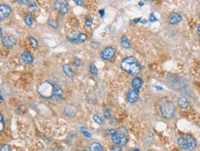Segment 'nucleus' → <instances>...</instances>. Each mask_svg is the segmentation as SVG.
<instances>
[{
    "label": "nucleus",
    "mask_w": 200,
    "mask_h": 151,
    "mask_svg": "<svg viewBox=\"0 0 200 151\" xmlns=\"http://www.w3.org/2000/svg\"><path fill=\"white\" fill-rule=\"evenodd\" d=\"M120 67L124 72H126L131 76H137L141 72L140 64L133 56H128L123 59L120 63Z\"/></svg>",
    "instance_id": "f257e3e1"
},
{
    "label": "nucleus",
    "mask_w": 200,
    "mask_h": 151,
    "mask_svg": "<svg viewBox=\"0 0 200 151\" xmlns=\"http://www.w3.org/2000/svg\"><path fill=\"white\" fill-rule=\"evenodd\" d=\"M159 111H161L162 116L165 119H170L173 116L175 112V107L172 100L167 98H162L159 100Z\"/></svg>",
    "instance_id": "f03ea898"
},
{
    "label": "nucleus",
    "mask_w": 200,
    "mask_h": 151,
    "mask_svg": "<svg viewBox=\"0 0 200 151\" xmlns=\"http://www.w3.org/2000/svg\"><path fill=\"white\" fill-rule=\"evenodd\" d=\"M54 87H56V84H53L49 81H45L40 85L37 90H38V93L41 95L42 97L45 98V99H49V98L53 99Z\"/></svg>",
    "instance_id": "7ed1b4c3"
},
{
    "label": "nucleus",
    "mask_w": 200,
    "mask_h": 151,
    "mask_svg": "<svg viewBox=\"0 0 200 151\" xmlns=\"http://www.w3.org/2000/svg\"><path fill=\"white\" fill-rule=\"evenodd\" d=\"M53 8L61 15H66L69 10V6L66 0H56L54 2Z\"/></svg>",
    "instance_id": "20e7f679"
},
{
    "label": "nucleus",
    "mask_w": 200,
    "mask_h": 151,
    "mask_svg": "<svg viewBox=\"0 0 200 151\" xmlns=\"http://www.w3.org/2000/svg\"><path fill=\"white\" fill-rule=\"evenodd\" d=\"M115 54H116L115 48L113 46H107L101 52V57L103 60L109 61V60H111L115 55Z\"/></svg>",
    "instance_id": "39448f33"
},
{
    "label": "nucleus",
    "mask_w": 200,
    "mask_h": 151,
    "mask_svg": "<svg viewBox=\"0 0 200 151\" xmlns=\"http://www.w3.org/2000/svg\"><path fill=\"white\" fill-rule=\"evenodd\" d=\"M2 44L4 47L8 49L14 48L17 44V39L11 35H8V36L2 37Z\"/></svg>",
    "instance_id": "423d86ee"
},
{
    "label": "nucleus",
    "mask_w": 200,
    "mask_h": 151,
    "mask_svg": "<svg viewBox=\"0 0 200 151\" xmlns=\"http://www.w3.org/2000/svg\"><path fill=\"white\" fill-rule=\"evenodd\" d=\"M115 132L121 140V146H126L128 140V132L126 128L124 126H120L117 130H115Z\"/></svg>",
    "instance_id": "0eeeda50"
},
{
    "label": "nucleus",
    "mask_w": 200,
    "mask_h": 151,
    "mask_svg": "<svg viewBox=\"0 0 200 151\" xmlns=\"http://www.w3.org/2000/svg\"><path fill=\"white\" fill-rule=\"evenodd\" d=\"M138 97H139L138 90L134 89H131V90H129V91L127 92V94H126V100H127V102H130V103H135L136 102H137Z\"/></svg>",
    "instance_id": "6e6552de"
},
{
    "label": "nucleus",
    "mask_w": 200,
    "mask_h": 151,
    "mask_svg": "<svg viewBox=\"0 0 200 151\" xmlns=\"http://www.w3.org/2000/svg\"><path fill=\"white\" fill-rule=\"evenodd\" d=\"M182 19H183V18L181 16V14H179L178 12H173L169 16L168 22H169V24H171V25H176V24L181 22Z\"/></svg>",
    "instance_id": "1a4fd4ad"
},
{
    "label": "nucleus",
    "mask_w": 200,
    "mask_h": 151,
    "mask_svg": "<svg viewBox=\"0 0 200 151\" xmlns=\"http://www.w3.org/2000/svg\"><path fill=\"white\" fill-rule=\"evenodd\" d=\"M11 13V8L8 5H1L0 6V18L1 19H4L8 18Z\"/></svg>",
    "instance_id": "9d476101"
},
{
    "label": "nucleus",
    "mask_w": 200,
    "mask_h": 151,
    "mask_svg": "<svg viewBox=\"0 0 200 151\" xmlns=\"http://www.w3.org/2000/svg\"><path fill=\"white\" fill-rule=\"evenodd\" d=\"M186 150H194L197 147V142L191 135H186Z\"/></svg>",
    "instance_id": "9b49d317"
},
{
    "label": "nucleus",
    "mask_w": 200,
    "mask_h": 151,
    "mask_svg": "<svg viewBox=\"0 0 200 151\" xmlns=\"http://www.w3.org/2000/svg\"><path fill=\"white\" fill-rule=\"evenodd\" d=\"M21 61L24 63V64H27V65H30V64H32L33 62V56H32V54L31 53H29V52H24L21 54Z\"/></svg>",
    "instance_id": "f8f14e48"
},
{
    "label": "nucleus",
    "mask_w": 200,
    "mask_h": 151,
    "mask_svg": "<svg viewBox=\"0 0 200 151\" xmlns=\"http://www.w3.org/2000/svg\"><path fill=\"white\" fill-rule=\"evenodd\" d=\"M77 112H78L77 107L74 106L72 104H68L66 106V108H65V113H66V114L69 117L74 116V115L77 113Z\"/></svg>",
    "instance_id": "ddd939ff"
},
{
    "label": "nucleus",
    "mask_w": 200,
    "mask_h": 151,
    "mask_svg": "<svg viewBox=\"0 0 200 151\" xmlns=\"http://www.w3.org/2000/svg\"><path fill=\"white\" fill-rule=\"evenodd\" d=\"M63 95V89L60 85L56 84V87H54V95H53V99H56L59 100L62 98Z\"/></svg>",
    "instance_id": "4468645a"
},
{
    "label": "nucleus",
    "mask_w": 200,
    "mask_h": 151,
    "mask_svg": "<svg viewBox=\"0 0 200 151\" xmlns=\"http://www.w3.org/2000/svg\"><path fill=\"white\" fill-rule=\"evenodd\" d=\"M131 85H132V88L134 89L139 90V89H140L142 87V85H143V80L140 78H135L132 79Z\"/></svg>",
    "instance_id": "2eb2a0df"
},
{
    "label": "nucleus",
    "mask_w": 200,
    "mask_h": 151,
    "mask_svg": "<svg viewBox=\"0 0 200 151\" xmlns=\"http://www.w3.org/2000/svg\"><path fill=\"white\" fill-rule=\"evenodd\" d=\"M63 70H64V72L66 73V75L67 76L68 78H74L75 73H74V71H73V69H72L70 65H68V64L64 65H63Z\"/></svg>",
    "instance_id": "dca6fc26"
},
{
    "label": "nucleus",
    "mask_w": 200,
    "mask_h": 151,
    "mask_svg": "<svg viewBox=\"0 0 200 151\" xmlns=\"http://www.w3.org/2000/svg\"><path fill=\"white\" fill-rule=\"evenodd\" d=\"M120 43H121V46L124 49H130L131 48V43L128 41V39L126 36H122L121 40H120Z\"/></svg>",
    "instance_id": "f3484780"
},
{
    "label": "nucleus",
    "mask_w": 200,
    "mask_h": 151,
    "mask_svg": "<svg viewBox=\"0 0 200 151\" xmlns=\"http://www.w3.org/2000/svg\"><path fill=\"white\" fill-rule=\"evenodd\" d=\"M178 104L182 109H186L189 106L188 100L186 97H180L178 100Z\"/></svg>",
    "instance_id": "a211bd4d"
},
{
    "label": "nucleus",
    "mask_w": 200,
    "mask_h": 151,
    "mask_svg": "<svg viewBox=\"0 0 200 151\" xmlns=\"http://www.w3.org/2000/svg\"><path fill=\"white\" fill-rule=\"evenodd\" d=\"M177 144L181 148L186 149V135H183V137H179L177 139Z\"/></svg>",
    "instance_id": "6ab92c4d"
},
{
    "label": "nucleus",
    "mask_w": 200,
    "mask_h": 151,
    "mask_svg": "<svg viewBox=\"0 0 200 151\" xmlns=\"http://www.w3.org/2000/svg\"><path fill=\"white\" fill-rule=\"evenodd\" d=\"M32 22H33V19H32V14L31 13H27L26 15H25V17H24V23L26 24L28 27H32Z\"/></svg>",
    "instance_id": "aec40b11"
},
{
    "label": "nucleus",
    "mask_w": 200,
    "mask_h": 151,
    "mask_svg": "<svg viewBox=\"0 0 200 151\" xmlns=\"http://www.w3.org/2000/svg\"><path fill=\"white\" fill-rule=\"evenodd\" d=\"M89 149L91 151H103V148L102 145L99 143H92L89 146Z\"/></svg>",
    "instance_id": "412c9836"
},
{
    "label": "nucleus",
    "mask_w": 200,
    "mask_h": 151,
    "mask_svg": "<svg viewBox=\"0 0 200 151\" xmlns=\"http://www.w3.org/2000/svg\"><path fill=\"white\" fill-rule=\"evenodd\" d=\"M28 39H29L30 43H31V45H32V48H37V47H38L39 43H38V41H37V40H36L35 38L32 37V36H28Z\"/></svg>",
    "instance_id": "4be33fe9"
},
{
    "label": "nucleus",
    "mask_w": 200,
    "mask_h": 151,
    "mask_svg": "<svg viewBox=\"0 0 200 151\" xmlns=\"http://www.w3.org/2000/svg\"><path fill=\"white\" fill-rule=\"evenodd\" d=\"M37 3L36 2H34V1H32V2H30L29 5H28V10L30 12H33V11H35L36 9H37Z\"/></svg>",
    "instance_id": "5701e85b"
},
{
    "label": "nucleus",
    "mask_w": 200,
    "mask_h": 151,
    "mask_svg": "<svg viewBox=\"0 0 200 151\" xmlns=\"http://www.w3.org/2000/svg\"><path fill=\"white\" fill-rule=\"evenodd\" d=\"M86 41H87V35L85 33L79 32L78 35V43H85Z\"/></svg>",
    "instance_id": "b1692460"
},
{
    "label": "nucleus",
    "mask_w": 200,
    "mask_h": 151,
    "mask_svg": "<svg viewBox=\"0 0 200 151\" xmlns=\"http://www.w3.org/2000/svg\"><path fill=\"white\" fill-rule=\"evenodd\" d=\"M48 25H49V26H51L52 28H54V29H57L59 27L58 22L56 21H54V19H50V21H48Z\"/></svg>",
    "instance_id": "393cba45"
},
{
    "label": "nucleus",
    "mask_w": 200,
    "mask_h": 151,
    "mask_svg": "<svg viewBox=\"0 0 200 151\" xmlns=\"http://www.w3.org/2000/svg\"><path fill=\"white\" fill-rule=\"evenodd\" d=\"M89 70H91V73L93 75L98 74V69L96 67V65H93V64H91V65H89Z\"/></svg>",
    "instance_id": "a878e982"
},
{
    "label": "nucleus",
    "mask_w": 200,
    "mask_h": 151,
    "mask_svg": "<svg viewBox=\"0 0 200 151\" xmlns=\"http://www.w3.org/2000/svg\"><path fill=\"white\" fill-rule=\"evenodd\" d=\"M103 114L105 118H111L112 117V111L110 109H105L103 111Z\"/></svg>",
    "instance_id": "bb28decb"
},
{
    "label": "nucleus",
    "mask_w": 200,
    "mask_h": 151,
    "mask_svg": "<svg viewBox=\"0 0 200 151\" xmlns=\"http://www.w3.org/2000/svg\"><path fill=\"white\" fill-rule=\"evenodd\" d=\"M80 130H81V132H82L83 135H85V137H89V138H91V137H92L91 134L89 133V132H88V130H87V129H85L84 127H81V128H80Z\"/></svg>",
    "instance_id": "cd10ccee"
},
{
    "label": "nucleus",
    "mask_w": 200,
    "mask_h": 151,
    "mask_svg": "<svg viewBox=\"0 0 200 151\" xmlns=\"http://www.w3.org/2000/svg\"><path fill=\"white\" fill-rule=\"evenodd\" d=\"M93 120H94V122L97 123L98 124H103V121L100 118L98 115H93Z\"/></svg>",
    "instance_id": "c85d7f7f"
},
{
    "label": "nucleus",
    "mask_w": 200,
    "mask_h": 151,
    "mask_svg": "<svg viewBox=\"0 0 200 151\" xmlns=\"http://www.w3.org/2000/svg\"><path fill=\"white\" fill-rule=\"evenodd\" d=\"M100 43L99 42H96V41H92L91 43V46L92 47V48H94V49H97V48H99V46H100Z\"/></svg>",
    "instance_id": "c756f323"
},
{
    "label": "nucleus",
    "mask_w": 200,
    "mask_h": 151,
    "mask_svg": "<svg viewBox=\"0 0 200 151\" xmlns=\"http://www.w3.org/2000/svg\"><path fill=\"white\" fill-rule=\"evenodd\" d=\"M92 19H91V18H89V19H86V21H85V25H86L87 27H91V25H92Z\"/></svg>",
    "instance_id": "7c9ffc66"
},
{
    "label": "nucleus",
    "mask_w": 200,
    "mask_h": 151,
    "mask_svg": "<svg viewBox=\"0 0 200 151\" xmlns=\"http://www.w3.org/2000/svg\"><path fill=\"white\" fill-rule=\"evenodd\" d=\"M1 151H10V147L8 145H3L1 147Z\"/></svg>",
    "instance_id": "2f4dec72"
},
{
    "label": "nucleus",
    "mask_w": 200,
    "mask_h": 151,
    "mask_svg": "<svg viewBox=\"0 0 200 151\" xmlns=\"http://www.w3.org/2000/svg\"><path fill=\"white\" fill-rule=\"evenodd\" d=\"M16 1L19 5H21V6H24V5L28 4V0H16Z\"/></svg>",
    "instance_id": "473e14b6"
},
{
    "label": "nucleus",
    "mask_w": 200,
    "mask_h": 151,
    "mask_svg": "<svg viewBox=\"0 0 200 151\" xmlns=\"http://www.w3.org/2000/svg\"><path fill=\"white\" fill-rule=\"evenodd\" d=\"M111 151H122V148H121V146L116 145L115 147H113L111 148Z\"/></svg>",
    "instance_id": "72a5a7b5"
},
{
    "label": "nucleus",
    "mask_w": 200,
    "mask_h": 151,
    "mask_svg": "<svg viewBox=\"0 0 200 151\" xmlns=\"http://www.w3.org/2000/svg\"><path fill=\"white\" fill-rule=\"evenodd\" d=\"M0 122H1V131L4 130V127H5V122H4V117L2 114H0Z\"/></svg>",
    "instance_id": "f704fd0d"
},
{
    "label": "nucleus",
    "mask_w": 200,
    "mask_h": 151,
    "mask_svg": "<svg viewBox=\"0 0 200 151\" xmlns=\"http://www.w3.org/2000/svg\"><path fill=\"white\" fill-rule=\"evenodd\" d=\"M75 61H74V64H75V65H76V67H79V65H80V60H79L78 57H75Z\"/></svg>",
    "instance_id": "c9c22d12"
},
{
    "label": "nucleus",
    "mask_w": 200,
    "mask_h": 151,
    "mask_svg": "<svg viewBox=\"0 0 200 151\" xmlns=\"http://www.w3.org/2000/svg\"><path fill=\"white\" fill-rule=\"evenodd\" d=\"M149 21L151 22H154V21H157V19L155 18L154 14H151V17H149Z\"/></svg>",
    "instance_id": "e433bc0d"
},
{
    "label": "nucleus",
    "mask_w": 200,
    "mask_h": 151,
    "mask_svg": "<svg viewBox=\"0 0 200 151\" xmlns=\"http://www.w3.org/2000/svg\"><path fill=\"white\" fill-rule=\"evenodd\" d=\"M73 1L76 3L77 5H78V6H81V5L83 4V1L84 0H73Z\"/></svg>",
    "instance_id": "4c0bfd02"
},
{
    "label": "nucleus",
    "mask_w": 200,
    "mask_h": 151,
    "mask_svg": "<svg viewBox=\"0 0 200 151\" xmlns=\"http://www.w3.org/2000/svg\"><path fill=\"white\" fill-rule=\"evenodd\" d=\"M99 13H100V15H101V16L102 17V16H103V14H104V10H103V9H102V10H100V11H99Z\"/></svg>",
    "instance_id": "58836bf2"
},
{
    "label": "nucleus",
    "mask_w": 200,
    "mask_h": 151,
    "mask_svg": "<svg viewBox=\"0 0 200 151\" xmlns=\"http://www.w3.org/2000/svg\"><path fill=\"white\" fill-rule=\"evenodd\" d=\"M197 34H198V36L200 37V25L197 27Z\"/></svg>",
    "instance_id": "ea45409f"
},
{
    "label": "nucleus",
    "mask_w": 200,
    "mask_h": 151,
    "mask_svg": "<svg viewBox=\"0 0 200 151\" xmlns=\"http://www.w3.org/2000/svg\"><path fill=\"white\" fill-rule=\"evenodd\" d=\"M140 19H135L134 22H136V23H137V22H138V21H140Z\"/></svg>",
    "instance_id": "a19ab883"
},
{
    "label": "nucleus",
    "mask_w": 200,
    "mask_h": 151,
    "mask_svg": "<svg viewBox=\"0 0 200 151\" xmlns=\"http://www.w3.org/2000/svg\"><path fill=\"white\" fill-rule=\"evenodd\" d=\"M129 151H140V150L137 149V148H134V149H131V150H129Z\"/></svg>",
    "instance_id": "79ce46f5"
},
{
    "label": "nucleus",
    "mask_w": 200,
    "mask_h": 151,
    "mask_svg": "<svg viewBox=\"0 0 200 151\" xmlns=\"http://www.w3.org/2000/svg\"><path fill=\"white\" fill-rule=\"evenodd\" d=\"M144 1H145V2H149V3H151V2H153L154 0H144Z\"/></svg>",
    "instance_id": "37998d69"
},
{
    "label": "nucleus",
    "mask_w": 200,
    "mask_h": 151,
    "mask_svg": "<svg viewBox=\"0 0 200 151\" xmlns=\"http://www.w3.org/2000/svg\"><path fill=\"white\" fill-rule=\"evenodd\" d=\"M83 151H87V150H83Z\"/></svg>",
    "instance_id": "c03bdc74"
},
{
    "label": "nucleus",
    "mask_w": 200,
    "mask_h": 151,
    "mask_svg": "<svg viewBox=\"0 0 200 151\" xmlns=\"http://www.w3.org/2000/svg\"><path fill=\"white\" fill-rule=\"evenodd\" d=\"M199 68H200V67H199Z\"/></svg>",
    "instance_id": "a18cd8bd"
}]
</instances>
